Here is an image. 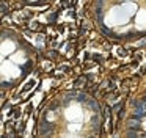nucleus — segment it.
I'll return each mask as SVG.
<instances>
[{
    "mask_svg": "<svg viewBox=\"0 0 146 138\" xmlns=\"http://www.w3.org/2000/svg\"><path fill=\"white\" fill-rule=\"evenodd\" d=\"M74 85H76V86H85V85H86V77H85V75L79 77V78L76 80V83H74Z\"/></svg>",
    "mask_w": 146,
    "mask_h": 138,
    "instance_id": "1",
    "label": "nucleus"
},
{
    "mask_svg": "<svg viewBox=\"0 0 146 138\" xmlns=\"http://www.w3.org/2000/svg\"><path fill=\"white\" fill-rule=\"evenodd\" d=\"M2 13H3V14H7V13H8V8H7V3H5V2H2Z\"/></svg>",
    "mask_w": 146,
    "mask_h": 138,
    "instance_id": "2",
    "label": "nucleus"
},
{
    "mask_svg": "<svg viewBox=\"0 0 146 138\" xmlns=\"http://www.w3.org/2000/svg\"><path fill=\"white\" fill-rule=\"evenodd\" d=\"M33 85H35V82H30V83H29V85H27V86H25V88H24V91H29V90H30V88H32V86H33Z\"/></svg>",
    "mask_w": 146,
    "mask_h": 138,
    "instance_id": "3",
    "label": "nucleus"
},
{
    "mask_svg": "<svg viewBox=\"0 0 146 138\" xmlns=\"http://www.w3.org/2000/svg\"><path fill=\"white\" fill-rule=\"evenodd\" d=\"M143 100H145V102H146V94H145V97H143Z\"/></svg>",
    "mask_w": 146,
    "mask_h": 138,
    "instance_id": "4",
    "label": "nucleus"
}]
</instances>
